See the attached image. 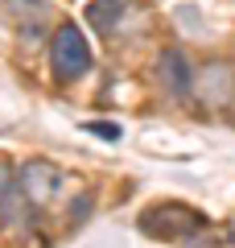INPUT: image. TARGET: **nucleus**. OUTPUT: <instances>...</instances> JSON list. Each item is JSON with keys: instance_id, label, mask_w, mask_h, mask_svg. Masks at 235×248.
Here are the masks:
<instances>
[{"instance_id": "f257e3e1", "label": "nucleus", "mask_w": 235, "mask_h": 248, "mask_svg": "<svg viewBox=\"0 0 235 248\" xmlns=\"http://www.w3.org/2000/svg\"><path fill=\"white\" fill-rule=\"evenodd\" d=\"M136 223H140V232L153 236V240H194L206 228V219H202L194 207H186V203H157V207H148Z\"/></svg>"}, {"instance_id": "f03ea898", "label": "nucleus", "mask_w": 235, "mask_h": 248, "mask_svg": "<svg viewBox=\"0 0 235 248\" xmlns=\"http://www.w3.org/2000/svg\"><path fill=\"white\" fill-rule=\"evenodd\" d=\"M50 62H54V75H58V79H78V75H87L91 71V46H87V37L78 33L74 25H62L58 33H54Z\"/></svg>"}, {"instance_id": "7ed1b4c3", "label": "nucleus", "mask_w": 235, "mask_h": 248, "mask_svg": "<svg viewBox=\"0 0 235 248\" xmlns=\"http://www.w3.org/2000/svg\"><path fill=\"white\" fill-rule=\"evenodd\" d=\"M58 186H62V174L50 166V161H29V166L17 174V190H21V199H25L29 207H45L54 195H58Z\"/></svg>"}, {"instance_id": "20e7f679", "label": "nucleus", "mask_w": 235, "mask_h": 248, "mask_svg": "<svg viewBox=\"0 0 235 248\" xmlns=\"http://www.w3.org/2000/svg\"><path fill=\"white\" fill-rule=\"evenodd\" d=\"M235 91V75L227 62H215V66H206L202 71V99L206 104H227Z\"/></svg>"}, {"instance_id": "39448f33", "label": "nucleus", "mask_w": 235, "mask_h": 248, "mask_svg": "<svg viewBox=\"0 0 235 248\" xmlns=\"http://www.w3.org/2000/svg\"><path fill=\"white\" fill-rule=\"evenodd\" d=\"M157 71H161V83H165L174 95H186V91H190V66H186L182 50H165L161 62H157Z\"/></svg>"}, {"instance_id": "423d86ee", "label": "nucleus", "mask_w": 235, "mask_h": 248, "mask_svg": "<svg viewBox=\"0 0 235 248\" xmlns=\"http://www.w3.org/2000/svg\"><path fill=\"white\" fill-rule=\"evenodd\" d=\"M128 4L132 0H91L87 17H91V25H95L99 33H112V29L120 25V17L128 13Z\"/></svg>"}, {"instance_id": "0eeeda50", "label": "nucleus", "mask_w": 235, "mask_h": 248, "mask_svg": "<svg viewBox=\"0 0 235 248\" xmlns=\"http://www.w3.org/2000/svg\"><path fill=\"white\" fill-rule=\"evenodd\" d=\"M9 9L17 21H25V37H33L37 25L45 21V0H9Z\"/></svg>"}, {"instance_id": "6e6552de", "label": "nucleus", "mask_w": 235, "mask_h": 248, "mask_svg": "<svg viewBox=\"0 0 235 248\" xmlns=\"http://www.w3.org/2000/svg\"><path fill=\"white\" fill-rule=\"evenodd\" d=\"M87 133H95V137H107V141H116V137H120V124H107V120H91V124H87Z\"/></svg>"}]
</instances>
